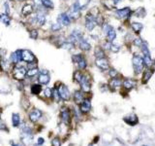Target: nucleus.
I'll return each mask as SVG.
<instances>
[{
	"label": "nucleus",
	"instance_id": "obj_18",
	"mask_svg": "<svg viewBox=\"0 0 155 146\" xmlns=\"http://www.w3.org/2000/svg\"><path fill=\"white\" fill-rule=\"evenodd\" d=\"M136 86H137V80L132 79V78H125L124 80H122V87L127 92L133 90L134 88H136Z\"/></svg>",
	"mask_w": 155,
	"mask_h": 146
},
{
	"label": "nucleus",
	"instance_id": "obj_4",
	"mask_svg": "<svg viewBox=\"0 0 155 146\" xmlns=\"http://www.w3.org/2000/svg\"><path fill=\"white\" fill-rule=\"evenodd\" d=\"M132 65H133L134 73L136 75H139L142 73L144 69V64L142 62V57L139 55H134L133 59H132Z\"/></svg>",
	"mask_w": 155,
	"mask_h": 146
},
{
	"label": "nucleus",
	"instance_id": "obj_35",
	"mask_svg": "<svg viewBox=\"0 0 155 146\" xmlns=\"http://www.w3.org/2000/svg\"><path fill=\"white\" fill-rule=\"evenodd\" d=\"M40 71L39 67H34V68H29L26 71V77L27 78H33L35 76L38 75V73Z\"/></svg>",
	"mask_w": 155,
	"mask_h": 146
},
{
	"label": "nucleus",
	"instance_id": "obj_42",
	"mask_svg": "<svg viewBox=\"0 0 155 146\" xmlns=\"http://www.w3.org/2000/svg\"><path fill=\"white\" fill-rule=\"evenodd\" d=\"M108 73H109V75H110V77H111V78L118 77V75H119V73L117 72V70H116V69L111 68V67H110V69L108 70Z\"/></svg>",
	"mask_w": 155,
	"mask_h": 146
},
{
	"label": "nucleus",
	"instance_id": "obj_21",
	"mask_svg": "<svg viewBox=\"0 0 155 146\" xmlns=\"http://www.w3.org/2000/svg\"><path fill=\"white\" fill-rule=\"evenodd\" d=\"M73 99L76 104L80 105L81 103L84 101V92L82 90H78L74 93L73 95Z\"/></svg>",
	"mask_w": 155,
	"mask_h": 146
},
{
	"label": "nucleus",
	"instance_id": "obj_25",
	"mask_svg": "<svg viewBox=\"0 0 155 146\" xmlns=\"http://www.w3.org/2000/svg\"><path fill=\"white\" fill-rule=\"evenodd\" d=\"M94 57L95 59H101L106 57V51L101 46H96L94 48Z\"/></svg>",
	"mask_w": 155,
	"mask_h": 146
},
{
	"label": "nucleus",
	"instance_id": "obj_17",
	"mask_svg": "<svg viewBox=\"0 0 155 146\" xmlns=\"http://www.w3.org/2000/svg\"><path fill=\"white\" fill-rule=\"evenodd\" d=\"M60 115H61V119L62 122L66 125H69L70 122H71V111L69 110L68 107H62L60 110Z\"/></svg>",
	"mask_w": 155,
	"mask_h": 146
},
{
	"label": "nucleus",
	"instance_id": "obj_9",
	"mask_svg": "<svg viewBox=\"0 0 155 146\" xmlns=\"http://www.w3.org/2000/svg\"><path fill=\"white\" fill-rule=\"evenodd\" d=\"M79 85L81 86V90L84 93V94H87V93L90 92V90H91V76L90 75H89L88 73H84L82 79Z\"/></svg>",
	"mask_w": 155,
	"mask_h": 146
},
{
	"label": "nucleus",
	"instance_id": "obj_2",
	"mask_svg": "<svg viewBox=\"0 0 155 146\" xmlns=\"http://www.w3.org/2000/svg\"><path fill=\"white\" fill-rule=\"evenodd\" d=\"M66 13L70 18H71V20L73 22H76L78 20L81 19L82 9H81V6H80L79 2H78V0H76V1H74L73 3H72V5L66 11Z\"/></svg>",
	"mask_w": 155,
	"mask_h": 146
},
{
	"label": "nucleus",
	"instance_id": "obj_7",
	"mask_svg": "<svg viewBox=\"0 0 155 146\" xmlns=\"http://www.w3.org/2000/svg\"><path fill=\"white\" fill-rule=\"evenodd\" d=\"M34 12H35V7L31 0H28V1L22 3L21 8V15L22 18L29 17L30 15L33 14Z\"/></svg>",
	"mask_w": 155,
	"mask_h": 146
},
{
	"label": "nucleus",
	"instance_id": "obj_46",
	"mask_svg": "<svg viewBox=\"0 0 155 146\" xmlns=\"http://www.w3.org/2000/svg\"><path fill=\"white\" fill-rule=\"evenodd\" d=\"M5 129V125L2 122H0V130H3Z\"/></svg>",
	"mask_w": 155,
	"mask_h": 146
},
{
	"label": "nucleus",
	"instance_id": "obj_41",
	"mask_svg": "<svg viewBox=\"0 0 155 146\" xmlns=\"http://www.w3.org/2000/svg\"><path fill=\"white\" fill-rule=\"evenodd\" d=\"M44 95H45V97H47V99H52V89L51 88L47 87L46 89L44 90Z\"/></svg>",
	"mask_w": 155,
	"mask_h": 146
},
{
	"label": "nucleus",
	"instance_id": "obj_47",
	"mask_svg": "<svg viewBox=\"0 0 155 146\" xmlns=\"http://www.w3.org/2000/svg\"><path fill=\"white\" fill-rule=\"evenodd\" d=\"M152 67H153V70H155V59L153 60V64H152Z\"/></svg>",
	"mask_w": 155,
	"mask_h": 146
},
{
	"label": "nucleus",
	"instance_id": "obj_16",
	"mask_svg": "<svg viewBox=\"0 0 155 146\" xmlns=\"http://www.w3.org/2000/svg\"><path fill=\"white\" fill-rule=\"evenodd\" d=\"M108 86H109V89L112 91V92H114V91H116L117 89H119L120 87H122V79H120L119 77L111 78Z\"/></svg>",
	"mask_w": 155,
	"mask_h": 146
},
{
	"label": "nucleus",
	"instance_id": "obj_13",
	"mask_svg": "<svg viewBox=\"0 0 155 146\" xmlns=\"http://www.w3.org/2000/svg\"><path fill=\"white\" fill-rule=\"evenodd\" d=\"M14 64L10 62L8 57H5L0 59V70L2 72H10L13 68Z\"/></svg>",
	"mask_w": 155,
	"mask_h": 146
},
{
	"label": "nucleus",
	"instance_id": "obj_3",
	"mask_svg": "<svg viewBox=\"0 0 155 146\" xmlns=\"http://www.w3.org/2000/svg\"><path fill=\"white\" fill-rule=\"evenodd\" d=\"M96 26H97L96 17L93 16V15L88 11L86 14V16H84V28H86V31L92 32Z\"/></svg>",
	"mask_w": 155,
	"mask_h": 146
},
{
	"label": "nucleus",
	"instance_id": "obj_33",
	"mask_svg": "<svg viewBox=\"0 0 155 146\" xmlns=\"http://www.w3.org/2000/svg\"><path fill=\"white\" fill-rule=\"evenodd\" d=\"M82 76H84V72L82 71V70H76V71L74 72V74H73V79H74V81L78 83V84H80L82 81Z\"/></svg>",
	"mask_w": 155,
	"mask_h": 146
},
{
	"label": "nucleus",
	"instance_id": "obj_40",
	"mask_svg": "<svg viewBox=\"0 0 155 146\" xmlns=\"http://www.w3.org/2000/svg\"><path fill=\"white\" fill-rule=\"evenodd\" d=\"M144 40H142L141 37L140 36H137V37H134V39H133V45L135 47H138V48H140L142 45V43H144Z\"/></svg>",
	"mask_w": 155,
	"mask_h": 146
},
{
	"label": "nucleus",
	"instance_id": "obj_6",
	"mask_svg": "<svg viewBox=\"0 0 155 146\" xmlns=\"http://www.w3.org/2000/svg\"><path fill=\"white\" fill-rule=\"evenodd\" d=\"M55 87L61 100H63V101H68V100H70V99H71V93H70L68 87L66 85L63 84V83H59L58 86Z\"/></svg>",
	"mask_w": 155,
	"mask_h": 146
},
{
	"label": "nucleus",
	"instance_id": "obj_11",
	"mask_svg": "<svg viewBox=\"0 0 155 146\" xmlns=\"http://www.w3.org/2000/svg\"><path fill=\"white\" fill-rule=\"evenodd\" d=\"M56 22H59L63 27H69L73 22L71 18L67 15L66 12H61L60 14H58V16L56 17Z\"/></svg>",
	"mask_w": 155,
	"mask_h": 146
},
{
	"label": "nucleus",
	"instance_id": "obj_5",
	"mask_svg": "<svg viewBox=\"0 0 155 146\" xmlns=\"http://www.w3.org/2000/svg\"><path fill=\"white\" fill-rule=\"evenodd\" d=\"M114 15L116 19L123 21V20H127L128 18H130L131 15H133V11H132V9L130 7H124V8L116 9L114 12Z\"/></svg>",
	"mask_w": 155,
	"mask_h": 146
},
{
	"label": "nucleus",
	"instance_id": "obj_44",
	"mask_svg": "<svg viewBox=\"0 0 155 146\" xmlns=\"http://www.w3.org/2000/svg\"><path fill=\"white\" fill-rule=\"evenodd\" d=\"M44 138H38V145H42V144H44Z\"/></svg>",
	"mask_w": 155,
	"mask_h": 146
},
{
	"label": "nucleus",
	"instance_id": "obj_10",
	"mask_svg": "<svg viewBox=\"0 0 155 146\" xmlns=\"http://www.w3.org/2000/svg\"><path fill=\"white\" fill-rule=\"evenodd\" d=\"M37 81L41 85H47L51 81V75H49V70L47 69H41L37 75Z\"/></svg>",
	"mask_w": 155,
	"mask_h": 146
},
{
	"label": "nucleus",
	"instance_id": "obj_12",
	"mask_svg": "<svg viewBox=\"0 0 155 146\" xmlns=\"http://www.w3.org/2000/svg\"><path fill=\"white\" fill-rule=\"evenodd\" d=\"M95 65L101 71H108L110 69V62L106 57L101 59H95Z\"/></svg>",
	"mask_w": 155,
	"mask_h": 146
},
{
	"label": "nucleus",
	"instance_id": "obj_36",
	"mask_svg": "<svg viewBox=\"0 0 155 146\" xmlns=\"http://www.w3.org/2000/svg\"><path fill=\"white\" fill-rule=\"evenodd\" d=\"M76 47H77L76 45L71 43V42H69V41H67V40L61 45V49H64V50H66V51H73Z\"/></svg>",
	"mask_w": 155,
	"mask_h": 146
},
{
	"label": "nucleus",
	"instance_id": "obj_22",
	"mask_svg": "<svg viewBox=\"0 0 155 146\" xmlns=\"http://www.w3.org/2000/svg\"><path fill=\"white\" fill-rule=\"evenodd\" d=\"M124 122L126 123L127 125H129V126H135V125H137L138 124V116L137 115H135V114H131V115H128V116H126V117H124Z\"/></svg>",
	"mask_w": 155,
	"mask_h": 146
},
{
	"label": "nucleus",
	"instance_id": "obj_15",
	"mask_svg": "<svg viewBox=\"0 0 155 146\" xmlns=\"http://www.w3.org/2000/svg\"><path fill=\"white\" fill-rule=\"evenodd\" d=\"M9 59L14 65L21 64L22 62V60H21V49H17V50H16V51L12 52L9 56Z\"/></svg>",
	"mask_w": 155,
	"mask_h": 146
},
{
	"label": "nucleus",
	"instance_id": "obj_20",
	"mask_svg": "<svg viewBox=\"0 0 155 146\" xmlns=\"http://www.w3.org/2000/svg\"><path fill=\"white\" fill-rule=\"evenodd\" d=\"M42 117V112L40 111L39 109H32L30 113H29V120L31 121L32 123H36L40 118Z\"/></svg>",
	"mask_w": 155,
	"mask_h": 146
},
{
	"label": "nucleus",
	"instance_id": "obj_30",
	"mask_svg": "<svg viewBox=\"0 0 155 146\" xmlns=\"http://www.w3.org/2000/svg\"><path fill=\"white\" fill-rule=\"evenodd\" d=\"M78 69L79 70H82V71H84V70H86L87 68V65H88V64H87V60L86 59V57H82L81 59H80V62H78V64H76Z\"/></svg>",
	"mask_w": 155,
	"mask_h": 146
},
{
	"label": "nucleus",
	"instance_id": "obj_24",
	"mask_svg": "<svg viewBox=\"0 0 155 146\" xmlns=\"http://www.w3.org/2000/svg\"><path fill=\"white\" fill-rule=\"evenodd\" d=\"M152 75H153V69L152 68H146L144 71H142V84H146L150 80Z\"/></svg>",
	"mask_w": 155,
	"mask_h": 146
},
{
	"label": "nucleus",
	"instance_id": "obj_8",
	"mask_svg": "<svg viewBox=\"0 0 155 146\" xmlns=\"http://www.w3.org/2000/svg\"><path fill=\"white\" fill-rule=\"evenodd\" d=\"M21 60L23 64H30V62H38L34 53L28 49H21Z\"/></svg>",
	"mask_w": 155,
	"mask_h": 146
},
{
	"label": "nucleus",
	"instance_id": "obj_27",
	"mask_svg": "<svg viewBox=\"0 0 155 146\" xmlns=\"http://www.w3.org/2000/svg\"><path fill=\"white\" fill-rule=\"evenodd\" d=\"M131 28L136 34H139L141 33L142 30L144 29V24L139 22H131Z\"/></svg>",
	"mask_w": 155,
	"mask_h": 146
},
{
	"label": "nucleus",
	"instance_id": "obj_32",
	"mask_svg": "<svg viewBox=\"0 0 155 146\" xmlns=\"http://www.w3.org/2000/svg\"><path fill=\"white\" fill-rule=\"evenodd\" d=\"M30 91H31L32 95H39L40 93H41V91H42L41 84H39V83H38V84H32L30 86Z\"/></svg>",
	"mask_w": 155,
	"mask_h": 146
},
{
	"label": "nucleus",
	"instance_id": "obj_31",
	"mask_svg": "<svg viewBox=\"0 0 155 146\" xmlns=\"http://www.w3.org/2000/svg\"><path fill=\"white\" fill-rule=\"evenodd\" d=\"M39 35H40V32L38 28H36V27H31V28L29 29V37H30V39L37 40L39 38Z\"/></svg>",
	"mask_w": 155,
	"mask_h": 146
},
{
	"label": "nucleus",
	"instance_id": "obj_38",
	"mask_svg": "<svg viewBox=\"0 0 155 146\" xmlns=\"http://www.w3.org/2000/svg\"><path fill=\"white\" fill-rule=\"evenodd\" d=\"M121 50V47L119 44L117 43H114V42H112L111 44V49H110V51H111L112 53H114V54H117L119 51Z\"/></svg>",
	"mask_w": 155,
	"mask_h": 146
},
{
	"label": "nucleus",
	"instance_id": "obj_49",
	"mask_svg": "<svg viewBox=\"0 0 155 146\" xmlns=\"http://www.w3.org/2000/svg\"><path fill=\"white\" fill-rule=\"evenodd\" d=\"M8 1H10V2H13V1H15V0H8Z\"/></svg>",
	"mask_w": 155,
	"mask_h": 146
},
{
	"label": "nucleus",
	"instance_id": "obj_48",
	"mask_svg": "<svg viewBox=\"0 0 155 146\" xmlns=\"http://www.w3.org/2000/svg\"><path fill=\"white\" fill-rule=\"evenodd\" d=\"M12 145H13V146H21V144H14L13 142H12Z\"/></svg>",
	"mask_w": 155,
	"mask_h": 146
},
{
	"label": "nucleus",
	"instance_id": "obj_19",
	"mask_svg": "<svg viewBox=\"0 0 155 146\" xmlns=\"http://www.w3.org/2000/svg\"><path fill=\"white\" fill-rule=\"evenodd\" d=\"M91 110V101L89 99H84L81 104H80V111L84 114H86Z\"/></svg>",
	"mask_w": 155,
	"mask_h": 146
},
{
	"label": "nucleus",
	"instance_id": "obj_39",
	"mask_svg": "<svg viewBox=\"0 0 155 146\" xmlns=\"http://www.w3.org/2000/svg\"><path fill=\"white\" fill-rule=\"evenodd\" d=\"M12 122H13L14 127H17L19 125V123H21V117H19V115L17 114V113H14L12 115Z\"/></svg>",
	"mask_w": 155,
	"mask_h": 146
},
{
	"label": "nucleus",
	"instance_id": "obj_43",
	"mask_svg": "<svg viewBox=\"0 0 155 146\" xmlns=\"http://www.w3.org/2000/svg\"><path fill=\"white\" fill-rule=\"evenodd\" d=\"M51 145L52 146H61V142L60 140H59V138H53V140L51 141Z\"/></svg>",
	"mask_w": 155,
	"mask_h": 146
},
{
	"label": "nucleus",
	"instance_id": "obj_14",
	"mask_svg": "<svg viewBox=\"0 0 155 146\" xmlns=\"http://www.w3.org/2000/svg\"><path fill=\"white\" fill-rule=\"evenodd\" d=\"M77 46H78V48H79V49L81 50L82 52H84V53L89 52L92 49V46H91L90 42L88 41V39H87L86 36H84L81 40H80Z\"/></svg>",
	"mask_w": 155,
	"mask_h": 146
},
{
	"label": "nucleus",
	"instance_id": "obj_23",
	"mask_svg": "<svg viewBox=\"0 0 155 146\" xmlns=\"http://www.w3.org/2000/svg\"><path fill=\"white\" fill-rule=\"evenodd\" d=\"M12 22V17L5 14L4 12L0 13V24H4L5 26H10Z\"/></svg>",
	"mask_w": 155,
	"mask_h": 146
},
{
	"label": "nucleus",
	"instance_id": "obj_26",
	"mask_svg": "<svg viewBox=\"0 0 155 146\" xmlns=\"http://www.w3.org/2000/svg\"><path fill=\"white\" fill-rule=\"evenodd\" d=\"M63 28L64 27L57 22H51V24H49V30H51V32H52V33H58V32H60Z\"/></svg>",
	"mask_w": 155,
	"mask_h": 146
},
{
	"label": "nucleus",
	"instance_id": "obj_37",
	"mask_svg": "<svg viewBox=\"0 0 155 146\" xmlns=\"http://www.w3.org/2000/svg\"><path fill=\"white\" fill-rule=\"evenodd\" d=\"M82 57H84V54H82V53H77V54H73V55H72V57H71L72 62H73L74 64H77Z\"/></svg>",
	"mask_w": 155,
	"mask_h": 146
},
{
	"label": "nucleus",
	"instance_id": "obj_1",
	"mask_svg": "<svg viewBox=\"0 0 155 146\" xmlns=\"http://www.w3.org/2000/svg\"><path fill=\"white\" fill-rule=\"evenodd\" d=\"M23 62L21 64H19L17 65H14L13 68L11 70V74L12 77L14 78L16 81L19 82V81H23V80L26 79V66L25 64H22Z\"/></svg>",
	"mask_w": 155,
	"mask_h": 146
},
{
	"label": "nucleus",
	"instance_id": "obj_34",
	"mask_svg": "<svg viewBox=\"0 0 155 146\" xmlns=\"http://www.w3.org/2000/svg\"><path fill=\"white\" fill-rule=\"evenodd\" d=\"M133 15L135 17H137V18H144L146 17V9L144 8V7H139L138 9L136 10L135 12H133Z\"/></svg>",
	"mask_w": 155,
	"mask_h": 146
},
{
	"label": "nucleus",
	"instance_id": "obj_45",
	"mask_svg": "<svg viewBox=\"0 0 155 146\" xmlns=\"http://www.w3.org/2000/svg\"><path fill=\"white\" fill-rule=\"evenodd\" d=\"M26 1H28V0H15L14 2H16V3H24Z\"/></svg>",
	"mask_w": 155,
	"mask_h": 146
},
{
	"label": "nucleus",
	"instance_id": "obj_28",
	"mask_svg": "<svg viewBox=\"0 0 155 146\" xmlns=\"http://www.w3.org/2000/svg\"><path fill=\"white\" fill-rule=\"evenodd\" d=\"M116 36H117V34H116V30L114 28V26L112 27L111 29L109 30V32L106 34V40H108V41L110 42H114V40L116 39Z\"/></svg>",
	"mask_w": 155,
	"mask_h": 146
},
{
	"label": "nucleus",
	"instance_id": "obj_29",
	"mask_svg": "<svg viewBox=\"0 0 155 146\" xmlns=\"http://www.w3.org/2000/svg\"><path fill=\"white\" fill-rule=\"evenodd\" d=\"M42 5H43V7L47 11H52V10H54V3L52 0H42Z\"/></svg>",
	"mask_w": 155,
	"mask_h": 146
}]
</instances>
